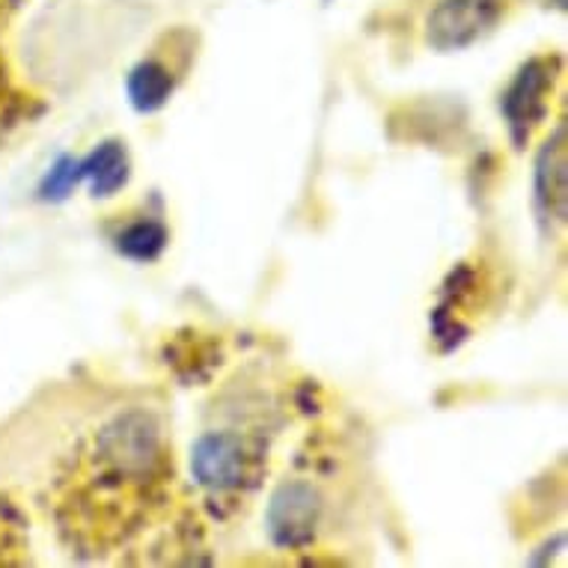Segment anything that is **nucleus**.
Instances as JSON below:
<instances>
[{"instance_id":"obj_1","label":"nucleus","mask_w":568,"mask_h":568,"mask_svg":"<svg viewBox=\"0 0 568 568\" xmlns=\"http://www.w3.org/2000/svg\"><path fill=\"white\" fill-rule=\"evenodd\" d=\"M95 456L120 479H146L161 465V432L146 410L113 417L95 438Z\"/></svg>"},{"instance_id":"obj_2","label":"nucleus","mask_w":568,"mask_h":568,"mask_svg":"<svg viewBox=\"0 0 568 568\" xmlns=\"http://www.w3.org/2000/svg\"><path fill=\"white\" fill-rule=\"evenodd\" d=\"M322 494L307 479H286L274 488L265 506V532L274 548L301 550L316 539L322 524Z\"/></svg>"},{"instance_id":"obj_3","label":"nucleus","mask_w":568,"mask_h":568,"mask_svg":"<svg viewBox=\"0 0 568 568\" xmlns=\"http://www.w3.org/2000/svg\"><path fill=\"white\" fill-rule=\"evenodd\" d=\"M504 0H438L426 16V42L438 54L476 45L504 19Z\"/></svg>"},{"instance_id":"obj_4","label":"nucleus","mask_w":568,"mask_h":568,"mask_svg":"<svg viewBox=\"0 0 568 568\" xmlns=\"http://www.w3.org/2000/svg\"><path fill=\"white\" fill-rule=\"evenodd\" d=\"M251 444L230 429L203 432L191 447V476L212 494L239 491L253 474Z\"/></svg>"},{"instance_id":"obj_5","label":"nucleus","mask_w":568,"mask_h":568,"mask_svg":"<svg viewBox=\"0 0 568 568\" xmlns=\"http://www.w3.org/2000/svg\"><path fill=\"white\" fill-rule=\"evenodd\" d=\"M559 75L557 57H532L515 72L509 87L500 95V111L509 125V134L521 146L530 131L548 116V99Z\"/></svg>"},{"instance_id":"obj_6","label":"nucleus","mask_w":568,"mask_h":568,"mask_svg":"<svg viewBox=\"0 0 568 568\" xmlns=\"http://www.w3.org/2000/svg\"><path fill=\"white\" fill-rule=\"evenodd\" d=\"M532 191L541 215L566 224L568 217V131L559 122L550 138L541 143L532 164Z\"/></svg>"},{"instance_id":"obj_7","label":"nucleus","mask_w":568,"mask_h":568,"mask_svg":"<svg viewBox=\"0 0 568 568\" xmlns=\"http://www.w3.org/2000/svg\"><path fill=\"white\" fill-rule=\"evenodd\" d=\"M131 179V159L122 140H102L90 155L81 159V182L99 200L120 194Z\"/></svg>"},{"instance_id":"obj_8","label":"nucleus","mask_w":568,"mask_h":568,"mask_svg":"<svg viewBox=\"0 0 568 568\" xmlns=\"http://www.w3.org/2000/svg\"><path fill=\"white\" fill-rule=\"evenodd\" d=\"M173 90H176V75L161 60H140L125 75L129 104L143 116L159 113L173 99Z\"/></svg>"},{"instance_id":"obj_9","label":"nucleus","mask_w":568,"mask_h":568,"mask_svg":"<svg viewBox=\"0 0 568 568\" xmlns=\"http://www.w3.org/2000/svg\"><path fill=\"white\" fill-rule=\"evenodd\" d=\"M170 233L168 226L155 217H140L122 226L116 233V251L131 262H155L161 253L168 251Z\"/></svg>"},{"instance_id":"obj_10","label":"nucleus","mask_w":568,"mask_h":568,"mask_svg":"<svg viewBox=\"0 0 568 568\" xmlns=\"http://www.w3.org/2000/svg\"><path fill=\"white\" fill-rule=\"evenodd\" d=\"M81 185V159L75 155H60V159L45 170V176L39 182V200L45 203H63L75 194Z\"/></svg>"},{"instance_id":"obj_11","label":"nucleus","mask_w":568,"mask_h":568,"mask_svg":"<svg viewBox=\"0 0 568 568\" xmlns=\"http://www.w3.org/2000/svg\"><path fill=\"white\" fill-rule=\"evenodd\" d=\"M554 7H557V10H566L568 0H554Z\"/></svg>"},{"instance_id":"obj_12","label":"nucleus","mask_w":568,"mask_h":568,"mask_svg":"<svg viewBox=\"0 0 568 568\" xmlns=\"http://www.w3.org/2000/svg\"><path fill=\"white\" fill-rule=\"evenodd\" d=\"M325 3H331V0H325Z\"/></svg>"}]
</instances>
